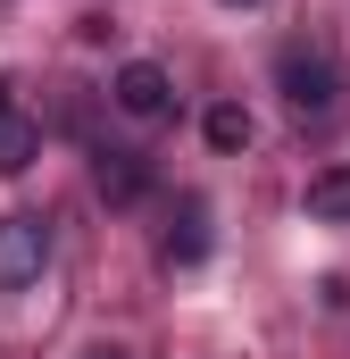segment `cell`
I'll return each instance as SVG.
<instances>
[{
  "instance_id": "obj_5",
  "label": "cell",
  "mask_w": 350,
  "mask_h": 359,
  "mask_svg": "<svg viewBox=\"0 0 350 359\" xmlns=\"http://www.w3.org/2000/svg\"><path fill=\"white\" fill-rule=\"evenodd\" d=\"M200 251H209V209H200V201H183V209H175V226H167V243H159V259H167V268H192Z\"/></svg>"
},
{
  "instance_id": "obj_10",
  "label": "cell",
  "mask_w": 350,
  "mask_h": 359,
  "mask_svg": "<svg viewBox=\"0 0 350 359\" xmlns=\"http://www.w3.org/2000/svg\"><path fill=\"white\" fill-rule=\"evenodd\" d=\"M225 8H259V0H225Z\"/></svg>"
},
{
  "instance_id": "obj_4",
  "label": "cell",
  "mask_w": 350,
  "mask_h": 359,
  "mask_svg": "<svg viewBox=\"0 0 350 359\" xmlns=\"http://www.w3.org/2000/svg\"><path fill=\"white\" fill-rule=\"evenodd\" d=\"M34 159H42V126H34V117L0 92V176H25Z\"/></svg>"
},
{
  "instance_id": "obj_2",
  "label": "cell",
  "mask_w": 350,
  "mask_h": 359,
  "mask_svg": "<svg viewBox=\"0 0 350 359\" xmlns=\"http://www.w3.org/2000/svg\"><path fill=\"white\" fill-rule=\"evenodd\" d=\"M50 268V226L42 217H0V292H25Z\"/></svg>"
},
{
  "instance_id": "obj_7",
  "label": "cell",
  "mask_w": 350,
  "mask_h": 359,
  "mask_svg": "<svg viewBox=\"0 0 350 359\" xmlns=\"http://www.w3.org/2000/svg\"><path fill=\"white\" fill-rule=\"evenodd\" d=\"M92 176H100L108 201H142V159H134V151H100V168H92Z\"/></svg>"
},
{
  "instance_id": "obj_6",
  "label": "cell",
  "mask_w": 350,
  "mask_h": 359,
  "mask_svg": "<svg viewBox=\"0 0 350 359\" xmlns=\"http://www.w3.org/2000/svg\"><path fill=\"white\" fill-rule=\"evenodd\" d=\"M309 217H317V226H350V168L309 176Z\"/></svg>"
},
{
  "instance_id": "obj_3",
  "label": "cell",
  "mask_w": 350,
  "mask_h": 359,
  "mask_svg": "<svg viewBox=\"0 0 350 359\" xmlns=\"http://www.w3.org/2000/svg\"><path fill=\"white\" fill-rule=\"evenodd\" d=\"M108 92H117V109H125V117H167V100H175V84H167V67H159V59H125Z\"/></svg>"
},
{
  "instance_id": "obj_8",
  "label": "cell",
  "mask_w": 350,
  "mask_h": 359,
  "mask_svg": "<svg viewBox=\"0 0 350 359\" xmlns=\"http://www.w3.org/2000/svg\"><path fill=\"white\" fill-rule=\"evenodd\" d=\"M209 142H217V151H242V142H251V117H242L234 100H217V109H209Z\"/></svg>"
},
{
  "instance_id": "obj_1",
  "label": "cell",
  "mask_w": 350,
  "mask_h": 359,
  "mask_svg": "<svg viewBox=\"0 0 350 359\" xmlns=\"http://www.w3.org/2000/svg\"><path fill=\"white\" fill-rule=\"evenodd\" d=\"M275 76H284V100H292L300 117H326V109H334V92H342L334 59H326V50H309V42H292V50L275 59Z\"/></svg>"
},
{
  "instance_id": "obj_9",
  "label": "cell",
  "mask_w": 350,
  "mask_h": 359,
  "mask_svg": "<svg viewBox=\"0 0 350 359\" xmlns=\"http://www.w3.org/2000/svg\"><path fill=\"white\" fill-rule=\"evenodd\" d=\"M84 359H125V351H117V343H92V351H84Z\"/></svg>"
}]
</instances>
